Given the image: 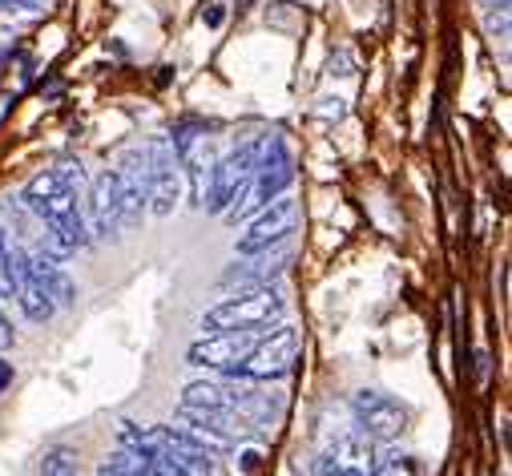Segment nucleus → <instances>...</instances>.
Instances as JSON below:
<instances>
[{
  "mask_svg": "<svg viewBox=\"0 0 512 476\" xmlns=\"http://www.w3.org/2000/svg\"><path fill=\"white\" fill-rule=\"evenodd\" d=\"M81 194H85V170L81 162L65 158L49 170H41L37 178L25 182L21 202L25 210L45 226L49 247L57 255H73L81 247H89V230H85V214H81Z\"/></svg>",
  "mask_w": 512,
  "mask_h": 476,
  "instance_id": "f257e3e1",
  "label": "nucleus"
},
{
  "mask_svg": "<svg viewBox=\"0 0 512 476\" xmlns=\"http://www.w3.org/2000/svg\"><path fill=\"white\" fill-rule=\"evenodd\" d=\"M291 182H295V162H291L287 142L275 134V138L263 142V150H259V166H254V178H250L246 194L226 210V218H230V222H246V218H254L271 198L287 194Z\"/></svg>",
  "mask_w": 512,
  "mask_h": 476,
  "instance_id": "f03ea898",
  "label": "nucleus"
},
{
  "mask_svg": "<svg viewBox=\"0 0 512 476\" xmlns=\"http://www.w3.org/2000/svg\"><path fill=\"white\" fill-rule=\"evenodd\" d=\"M275 319H283V295L279 287H246L234 299H222L218 307H210L202 315V331L218 335V331H242V327H271Z\"/></svg>",
  "mask_w": 512,
  "mask_h": 476,
  "instance_id": "7ed1b4c3",
  "label": "nucleus"
},
{
  "mask_svg": "<svg viewBox=\"0 0 512 476\" xmlns=\"http://www.w3.org/2000/svg\"><path fill=\"white\" fill-rule=\"evenodd\" d=\"M295 355H299V331H295V327H279V331H267V335L254 343L230 372H222V376L271 384V380H283V376L295 368Z\"/></svg>",
  "mask_w": 512,
  "mask_h": 476,
  "instance_id": "20e7f679",
  "label": "nucleus"
},
{
  "mask_svg": "<svg viewBox=\"0 0 512 476\" xmlns=\"http://www.w3.org/2000/svg\"><path fill=\"white\" fill-rule=\"evenodd\" d=\"M259 150H263V142H246V146H238V150H230L226 158L214 162L210 182H206V198H202V206L210 214H226L246 194V186L254 178V166H259Z\"/></svg>",
  "mask_w": 512,
  "mask_h": 476,
  "instance_id": "39448f33",
  "label": "nucleus"
},
{
  "mask_svg": "<svg viewBox=\"0 0 512 476\" xmlns=\"http://www.w3.org/2000/svg\"><path fill=\"white\" fill-rule=\"evenodd\" d=\"M146 206L154 218H170L182 198V166L170 138H154L146 150Z\"/></svg>",
  "mask_w": 512,
  "mask_h": 476,
  "instance_id": "423d86ee",
  "label": "nucleus"
},
{
  "mask_svg": "<svg viewBox=\"0 0 512 476\" xmlns=\"http://www.w3.org/2000/svg\"><path fill=\"white\" fill-rule=\"evenodd\" d=\"M295 230H299V202L291 194H279L254 218H246V230L238 238V255H259L279 243H291Z\"/></svg>",
  "mask_w": 512,
  "mask_h": 476,
  "instance_id": "0eeeda50",
  "label": "nucleus"
},
{
  "mask_svg": "<svg viewBox=\"0 0 512 476\" xmlns=\"http://www.w3.org/2000/svg\"><path fill=\"white\" fill-rule=\"evenodd\" d=\"M150 460H166L186 476H226V464L214 448L198 444L182 428H158V452Z\"/></svg>",
  "mask_w": 512,
  "mask_h": 476,
  "instance_id": "6e6552de",
  "label": "nucleus"
},
{
  "mask_svg": "<svg viewBox=\"0 0 512 476\" xmlns=\"http://www.w3.org/2000/svg\"><path fill=\"white\" fill-rule=\"evenodd\" d=\"M351 408H355V420H359V428H363L367 440H396V436H404L408 424H412L408 404L383 396V392H371V388L355 392Z\"/></svg>",
  "mask_w": 512,
  "mask_h": 476,
  "instance_id": "1a4fd4ad",
  "label": "nucleus"
},
{
  "mask_svg": "<svg viewBox=\"0 0 512 476\" xmlns=\"http://www.w3.org/2000/svg\"><path fill=\"white\" fill-rule=\"evenodd\" d=\"M267 331L263 327H242V331H218V335H206L198 339L190 351H186V360L194 368H210V372H230L242 355L259 343Z\"/></svg>",
  "mask_w": 512,
  "mask_h": 476,
  "instance_id": "9d476101",
  "label": "nucleus"
},
{
  "mask_svg": "<svg viewBox=\"0 0 512 476\" xmlns=\"http://www.w3.org/2000/svg\"><path fill=\"white\" fill-rule=\"evenodd\" d=\"M121 194H117V174L113 170H101L89 186H85V230L89 238H101V243H109V238H117L121 230Z\"/></svg>",
  "mask_w": 512,
  "mask_h": 476,
  "instance_id": "9b49d317",
  "label": "nucleus"
},
{
  "mask_svg": "<svg viewBox=\"0 0 512 476\" xmlns=\"http://www.w3.org/2000/svg\"><path fill=\"white\" fill-rule=\"evenodd\" d=\"M9 279H13V299L21 303V311H25V319H33V323H49L53 315H57V303L49 299V291H45V283L33 275V267H29V255H25V247H9Z\"/></svg>",
  "mask_w": 512,
  "mask_h": 476,
  "instance_id": "f8f14e48",
  "label": "nucleus"
},
{
  "mask_svg": "<svg viewBox=\"0 0 512 476\" xmlns=\"http://www.w3.org/2000/svg\"><path fill=\"white\" fill-rule=\"evenodd\" d=\"M178 424L182 428H202L210 436H218L226 448L242 444V440H254V420H246L242 412H230V408H182L178 412Z\"/></svg>",
  "mask_w": 512,
  "mask_h": 476,
  "instance_id": "ddd939ff",
  "label": "nucleus"
},
{
  "mask_svg": "<svg viewBox=\"0 0 512 476\" xmlns=\"http://www.w3.org/2000/svg\"><path fill=\"white\" fill-rule=\"evenodd\" d=\"M246 263H234L226 275H222V287H267L271 279H279L287 267H291V259H295V251H291V243H279V247H271V251H259V255H242Z\"/></svg>",
  "mask_w": 512,
  "mask_h": 476,
  "instance_id": "4468645a",
  "label": "nucleus"
},
{
  "mask_svg": "<svg viewBox=\"0 0 512 476\" xmlns=\"http://www.w3.org/2000/svg\"><path fill=\"white\" fill-rule=\"evenodd\" d=\"M113 174H117V194H121V222L138 226L146 214V154L142 150L125 154Z\"/></svg>",
  "mask_w": 512,
  "mask_h": 476,
  "instance_id": "2eb2a0df",
  "label": "nucleus"
},
{
  "mask_svg": "<svg viewBox=\"0 0 512 476\" xmlns=\"http://www.w3.org/2000/svg\"><path fill=\"white\" fill-rule=\"evenodd\" d=\"M323 476H371L375 472V452L367 444V436H343L327 448V456L319 460Z\"/></svg>",
  "mask_w": 512,
  "mask_h": 476,
  "instance_id": "dca6fc26",
  "label": "nucleus"
},
{
  "mask_svg": "<svg viewBox=\"0 0 512 476\" xmlns=\"http://www.w3.org/2000/svg\"><path fill=\"white\" fill-rule=\"evenodd\" d=\"M25 255H29V267H33V275L45 283L49 299L57 303V311H61V307H73V299H77V287H73V279L65 275V267H61V255H57L53 247H25Z\"/></svg>",
  "mask_w": 512,
  "mask_h": 476,
  "instance_id": "f3484780",
  "label": "nucleus"
},
{
  "mask_svg": "<svg viewBox=\"0 0 512 476\" xmlns=\"http://www.w3.org/2000/svg\"><path fill=\"white\" fill-rule=\"evenodd\" d=\"M41 476H81V468H77V452L73 448H49L45 456H41Z\"/></svg>",
  "mask_w": 512,
  "mask_h": 476,
  "instance_id": "a211bd4d",
  "label": "nucleus"
},
{
  "mask_svg": "<svg viewBox=\"0 0 512 476\" xmlns=\"http://www.w3.org/2000/svg\"><path fill=\"white\" fill-rule=\"evenodd\" d=\"M371 476H420V460L416 456H388V460H375V472Z\"/></svg>",
  "mask_w": 512,
  "mask_h": 476,
  "instance_id": "6ab92c4d",
  "label": "nucleus"
},
{
  "mask_svg": "<svg viewBox=\"0 0 512 476\" xmlns=\"http://www.w3.org/2000/svg\"><path fill=\"white\" fill-rule=\"evenodd\" d=\"M484 29H488V37L508 41V0H504V5H492V9L484 13Z\"/></svg>",
  "mask_w": 512,
  "mask_h": 476,
  "instance_id": "aec40b11",
  "label": "nucleus"
},
{
  "mask_svg": "<svg viewBox=\"0 0 512 476\" xmlns=\"http://www.w3.org/2000/svg\"><path fill=\"white\" fill-rule=\"evenodd\" d=\"M0 295H13V279H9V230L0 222Z\"/></svg>",
  "mask_w": 512,
  "mask_h": 476,
  "instance_id": "412c9836",
  "label": "nucleus"
},
{
  "mask_svg": "<svg viewBox=\"0 0 512 476\" xmlns=\"http://www.w3.org/2000/svg\"><path fill=\"white\" fill-rule=\"evenodd\" d=\"M222 17H226V13H222V5H206V13H202V21H206L210 29H218V25H222Z\"/></svg>",
  "mask_w": 512,
  "mask_h": 476,
  "instance_id": "4be33fe9",
  "label": "nucleus"
},
{
  "mask_svg": "<svg viewBox=\"0 0 512 476\" xmlns=\"http://www.w3.org/2000/svg\"><path fill=\"white\" fill-rule=\"evenodd\" d=\"M0 347H13V323L5 319V311H0Z\"/></svg>",
  "mask_w": 512,
  "mask_h": 476,
  "instance_id": "5701e85b",
  "label": "nucleus"
},
{
  "mask_svg": "<svg viewBox=\"0 0 512 476\" xmlns=\"http://www.w3.org/2000/svg\"><path fill=\"white\" fill-rule=\"evenodd\" d=\"M13 384V364H5V360H0V392H5Z\"/></svg>",
  "mask_w": 512,
  "mask_h": 476,
  "instance_id": "b1692460",
  "label": "nucleus"
},
{
  "mask_svg": "<svg viewBox=\"0 0 512 476\" xmlns=\"http://www.w3.org/2000/svg\"><path fill=\"white\" fill-rule=\"evenodd\" d=\"M480 5H484V9H492V5H504V0H480Z\"/></svg>",
  "mask_w": 512,
  "mask_h": 476,
  "instance_id": "393cba45",
  "label": "nucleus"
},
{
  "mask_svg": "<svg viewBox=\"0 0 512 476\" xmlns=\"http://www.w3.org/2000/svg\"><path fill=\"white\" fill-rule=\"evenodd\" d=\"M0 61H5V53H0Z\"/></svg>",
  "mask_w": 512,
  "mask_h": 476,
  "instance_id": "a878e982",
  "label": "nucleus"
}]
</instances>
